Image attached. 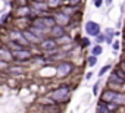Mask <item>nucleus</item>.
<instances>
[{
  "label": "nucleus",
  "instance_id": "6ab92c4d",
  "mask_svg": "<svg viewBox=\"0 0 125 113\" xmlns=\"http://www.w3.org/2000/svg\"><path fill=\"white\" fill-rule=\"evenodd\" d=\"M104 35H106V37H113V35H115V31H113L112 28H107V29H106V34H104Z\"/></svg>",
  "mask_w": 125,
  "mask_h": 113
},
{
  "label": "nucleus",
  "instance_id": "a211bd4d",
  "mask_svg": "<svg viewBox=\"0 0 125 113\" xmlns=\"http://www.w3.org/2000/svg\"><path fill=\"white\" fill-rule=\"evenodd\" d=\"M96 40H97V43H99V46H100V43H104V34H99L97 37H96Z\"/></svg>",
  "mask_w": 125,
  "mask_h": 113
},
{
  "label": "nucleus",
  "instance_id": "5701e85b",
  "mask_svg": "<svg viewBox=\"0 0 125 113\" xmlns=\"http://www.w3.org/2000/svg\"><path fill=\"white\" fill-rule=\"evenodd\" d=\"M97 93H99V82H97V84H96V85H94V87H93V94H94V95H96V94H97Z\"/></svg>",
  "mask_w": 125,
  "mask_h": 113
},
{
  "label": "nucleus",
  "instance_id": "aec40b11",
  "mask_svg": "<svg viewBox=\"0 0 125 113\" xmlns=\"http://www.w3.org/2000/svg\"><path fill=\"white\" fill-rule=\"evenodd\" d=\"M112 47H113V50H115V51H118V50H119V47H121L119 41H113V43H112Z\"/></svg>",
  "mask_w": 125,
  "mask_h": 113
},
{
  "label": "nucleus",
  "instance_id": "6e6552de",
  "mask_svg": "<svg viewBox=\"0 0 125 113\" xmlns=\"http://www.w3.org/2000/svg\"><path fill=\"white\" fill-rule=\"evenodd\" d=\"M118 91H112V90H104L103 94H102V103H113V98L116 95Z\"/></svg>",
  "mask_w": 125,
  "mask_h": 113
},
{
  "label": "nucleus",
  "instance_id": "ddd939ff",
  "mask_svg": "<svg viewBox=\"0 0 125 113\" xmlns=\"http://www.w3.org/2000/svg\"><path fill=\"white\" fill-rule=\"evenodd\" d=\"M102 53H103V47H102V46H99V44H96V46L91 48V56H94V57L100 56Z\"/></svg>",
  "mask_w": 125,
  "mask_h": 113
},
{
  "label": "nucleus",
  "instance_id": "f257e3e1",
  "mask_svg": "<svg viewBox=\"0 0 125 113\" xmlns=\"http://www.w3.org/2000/svg\"><path fill=\"white\" fill-rule=\"evenodd\" d=\"M69 93H71V87L69 85H60L59 88H56L50 94V101H53V103H63L65 100H68Z\"/></svg>",
  "mask_w": 125,
  "mask_h": 113
},
{
  "label": "nucleus",
  "instance_id": "2eb2a0df",
  "mask_svg": "<svg viewBox=\"0 0 125 113\" xmlns=\"http://www.w3.org/2000/svg\"><path fill=\"white\" fill-rule=\"evenodd\" d=\"M96 63H97V57H94V56H90V57L87 59V65H88L90 68L96 66Z\"/></svg>",
  "mask_w": 125,
  "mask_h": 113
},
{
  "label": "nucleus",
  "instance_id": "f3484780",
  "mask_svg": "<svg viewBox=\"0 0 125 113\" xmlns=\"http://www.w3.org/2000/svg\"><path fill=\"white\" fill-rule=\"evenodd\" d=\"M110 68H112V65H104L102 69H100V72H99V76H103L107 71H110Z\"/></svg>",
  "mask_w": 125,
  "mask_h": 113
},
{
  "label": "nucleus",
  "instance_id": "dca6fc26",
  "mask_svg": "<svg viewBox=\"0 0 125 113\" xmlns=\"http://www.w3.org/2000/svg\"><path fill=\"white\" fill-rule=\"evenodd\" d=\"M80 46H81L83 48H85V47H88V46H90V40H88L87 37H83V38L80 40Z\"/></svg>",
  "mask_w": 125,
  "mask_h": 113
},
{
  "label": "nucleus",
  "instance_id": "4468645a",
  "mask_svg": "<svg viewBox=\"0 0 125 113\" xmlns=\"http://www.w3.org/2000/svg\"><path fill=\"white\" fill-rule=\"evenodd\" d=\"M104 104H106V109H107L109 112H112V113L118 112V109H119V106H116L115 103H104Z\"/></svg>",
  "mask_w": 125,
  "mask_h": 113
},
{
  "label": "nucleus",
  "instance_id": "f8f14e48",
  "mask_svg": "<svg viewBox=\"0 0 125 113\" xmlns=\"http://www.w3.org/2000/svg\"><path fill=\"white\" fill-rule=\"evenodd\" d=\"M112 74H113V75H115L116 78H119L121 81H124V82H125V72H124V71H122L121 68H115Z\"/></svg>",
  "mask_w": 125,
  "mask_h": 113
},
{
  "label": "nucleus",
  "instance_id": "9b49d317",
  "mask_svg": "<svg viewBox=\"0 0 125 113\" xmlns=\"http://www.w3.org/2000/svg\"><path fill=\"white\" fill-rule=\"evenodd\" d=\"M113 103L116 106H125V93H116L115 98H113Z\"/></svg>",
  "mask_w": 125,
  "mask_h": 113
},
{
  "label": "nucleus",
  "instance_id": "b1692460",
  "mask_svg": "<svg viewBox=\"0 0 125 113\" xmlns=\"http://www.w3.org/2000/svg\"><path fill=\"white\" fill-rule=\"evenodd\" d=\"M119 68H121V69H122V71L125 72V60H122V62H121V65H119Z\"/></svg>",
  "mask_w": 125,
  "mask_h": 113
},
{
  "label": "nucleus",
  "instance_id": "423d86ee",
  "mask_svg": "<svg viewBox=\"0 0 125 113\" xmlns=\"http://www.w3.org/2000/svg\"><path fill=\"white\" fill-rule=\"evenodd\" d=\"M50 35H52V38L53 40H59V38H62L63 35H66V31H65V27H60V25H54V27H52L50 28Z\"/></svg>",
  "mask_w": 125,
  "mask_h": 113
},
{
  "label": "nucleus",
  "instance_id": "393cba45",
  "mask_svg": "<svg viewBox=\"0 0 125 113\" xmlns=\"http://www.w3.org/2000/svg\"><path fill=\"white\" fill-rule=\"evenodd\" d=\"M91 76H93V74H91V72H88V74H87V75H85V79H90V78H91Z\"/></svg>",
  "mask_w": 125,
  "mask_h": 113
},
{
  "label": "nucleus",
  "instance_id": "1a4fd4ad",
  "mask_svg": "<svg viewBox=\"0 0 125 113\" xmlns=\"http://www.w3.org/2000/svg\"><path fill=\"white\" fill-rule=\"evenodd\" d=\"M40 19H41L43 25L46 27V29H50L52 27H54V25H56V21H54L53 15H43Z\"/></svg>",
  "mask_w": 125,
  "mask_h": 113
},
{
  "label": "nucleus",
  "instance_id": "20e7f679",
  "mask_svg": "<svg viewBox=\"0 0 125 113\" xmlns=\"http://www.w3.org/2000/svg\"><path fill=\"white\" fill-rule=\"evenodd\" d=\"M57 47H59V46H57V41L53 40V38H44V40L40 41V48H41L43 51H53V50H56Z\"/></svg>",
  "mask_w": 125,
  "mask_h": 113
},
{
  "label": "nucleus",
  "instance_id": "f03ea898",
  "mask_svg": "<svg viewBox=\"0 0 125 113\" xmlns=\"http://www.w3.org/2000/svg\"><path fill=\"white\" fill-rule=\"evenodd\" d=\"M56 71H57L59 76H66L74 71V65L71 62H59L56 66Z\"/></svg>",
  "mask_w": 125,
  "mask_h": 113
},
{
  "label": "nucleus",
  "instance_id": "7ed1b4c3",
  "mask_svg": "<svg viewBox=\"0 0 125 113\" xmlns=\"http://www.w3.org/2000/svg\"><path fill=\"white\" fill-rule=\"evenodd\" d=\"M84 29H85L87 35H90V37H97V35L100 34V25H99L97 22H94V21H88V22H85Z\"/></svg>",
  "mask_w": 125,
  "mask_h": 113
},
{
  "label": "nucleus",
  "instance_id": "9d476101",
  "mask_svg": "<svg viewBox=\"0 0 125 113\" xmlns=\"http://www.w3.org/2000/svg\"><path fill=\"white\" fill-rule=\"evenodd\" d=\"M0 60L2 62H9V60H13V56H12V51L9 50V48H6V47H3V48H0Z\"/></svg>",
  "mask_w": 125,
  "mask_h": 113
},
{
  "label": "nucleus",
  "instance_id": "0eeeda50",
  "mask_svg": "<svg viewBox=\"0 0 125 113\" xmlns=\"http://www.w3.org/2000/svg\"><path fill=\"white\" fill-rule=\"evenodd\" d=\"M53 18H54L56 24H57V25H60V27H63V24H69V22H71V18H69V16H66L65 13H62V12L54 13V15H53Z\"/></svg>",
  "mask_w": 125,
  "mask_h": 113
},
{
  "label": "nucleus",
  "instance_id": "bb28decb",
  "mask_svg": "<svg viewBox=\"0 0 125 113\" xmlns=\"http://www.w3.org/2000/svg\"><path fill=\"white\" fill-rule=\"evenodd\" d=\"M124 60H125V59H124Z\"/></svg>",
  "mask_w": 125,
  "mask_h": 113
},
{
  "label": "nucleus",
  "instance_id": "a878e982",
  "mask_svg": "<svg viewBox=\"0 0 125 113\" xmlns=\"http://www.w3.org/2000/svg\"><path fill=\"white\" fill-rule=\"evenodd\" d=\"M124 51H125V48H124Z\"/></svg>",
  "mask_w": 125,
  "mask_h": 113
},
{
  "label": "nucleus",
  "instance_id": "39448f33",
  "mask_svg": "<svg viewBox=\"0 0 125 113\" xmlns=\"http://www.w3.org/2000/svg\"><path fill=\"white\" fill-rule=\"evenodd\" d=\"M12 56L18 62H27V60L31 59V51L24 48V50H19V51H12Z\"/></svg>",
  "mask_w": 125,
  "mask_h": 113
},
{
  "label": "nucleus",
  "instance_id": "4be33fe9",
  "mask_svg": "<svg viewBox=\"0 0 125 113\" xmlns=\"http://www.w3.org/2000/svg\"><path fill=\"white\" fill-rule=\"evenodd\" d=\"M93 5H94L96 8H100V6L103 5V2H102V0H96V2H93Z\"/></svg>",
  "mask_w": 125,
  "mask_h": 113
},
{
  "label": "nucleus",
  "instance_id": "412c9836",
  "mask_svg": "<svg viewBox=\"0 0 125 113\" xmlns=\"http://www.w3.org/2000/svg\"><path fill=\"white\" fill-rule=\"evenodd\" d=\"M6 68H8V63L0 60V71H3V69H6Z\"/></svg>",
  "mask_w": 125,
  "mask_h": 113
}]
</instances>
